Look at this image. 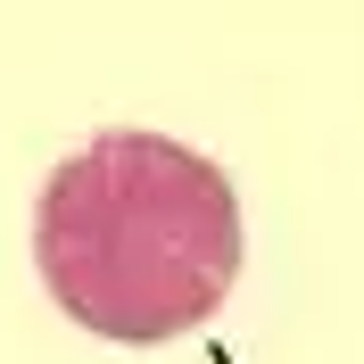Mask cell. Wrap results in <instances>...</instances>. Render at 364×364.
<instances>
[{
	"mask_svg": "<svg viewBox=\"0 0 364 364\" xmlns=\"http://www.w3.org/2000/svg\"><path fill=\"white\" fill-rule=\"evenodd\" d=\"M249 265L240 191L174 133H91L33 191V273L75 331L166 348L199 331Z\"/></svg>",
	"mask_w": 364,
	"mask_h": 364,
	"instance_id": "cell-1",
	"label": "cell"
}]
</instances>
